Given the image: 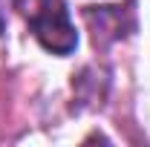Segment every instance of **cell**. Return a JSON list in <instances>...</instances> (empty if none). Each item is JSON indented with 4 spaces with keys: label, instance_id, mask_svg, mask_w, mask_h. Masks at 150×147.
I'll return each mask as SVG.
<instances>
[{
    "label": "cell",
    "instance_id": "6da1fadb",
    "mask_svg": "<svg viewBox=\"0 0 150 147\" xmlns=\"http://www.w3.org/2000/svg\"><path fill=\"white\" fill-rule=\"evenodd\" d=\"M26 20H29L32 35L46 52L69 55L78 46V32L69 20V9L64 0H29Z\"/></svg>",
    "mask_w": 150,
    "mask_h": 147
},
{
    "label": "cell",
    "instance_id": "7a4b0ae2",
    "mask_svg": "<svg viewBox=\"0 0 150 147\" xmlns=\"http://www.w3.org/2000/svg\"><path fill=\"white\" fill-rule=\"evenodd\" d=\"M84 20L93 29L95 46H107L112 40H121L136 29V9L133 3L127 6H87Z\"/></svg>",
    "mask_w": 150,
    "mask_h": 147
}]
</instances>
